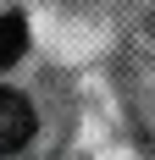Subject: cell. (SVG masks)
<instances>
[{"label": "cell", "mask_w": 155, "mask_h": 160, "mask_svg": "<svg viewBox=\"0 0 155 160\" xmlns=\"http://www.w3.org/2000/svg\"><path fill=\"white\" fill-rule=\"evenodd\" d=\"M33 127H39L33 105L17 94V88H6V83H0V155H17V149L33 138Z\"/></svg>", "instance_id": "6da1fadb"}, {"label": "cell", "mask_w": 155, "mask_h": 160, "mask_svg": "<svg viewBox=\"0 0 155 160\" xmlns=\"http://www.w3.org/2000/svg\"><path fill=\"white\" fill-rule=\"evenodd\" d=\"M22 50H28V17L22 11H0V72L22 61Z\"/></svg>", "instance_id": "7a4b0ae2"}]
</instances>
